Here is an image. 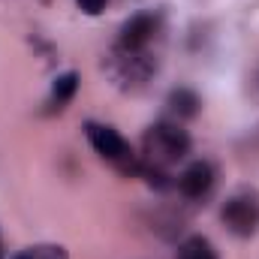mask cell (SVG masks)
Wrapping results in <instances>:
<instances>
[{"instance_id": "obj_1", "label": "cell", "mask_w": 259, "mask_h": 259, "mask_svg": "<svg viewBox=\"0 0 259 259\" xmlns=\"http://www.w3.org/2000/svg\"><path fill=\"white\" fill-rule=\"evenodd\" d=\"M190 154V136L178 121H157L148 127L142 139V157L139 169H154V172H169Z\"/></svg>"}, {"instance_id": "obj_2", "label": "cell", "mask_w": 259, "mask_h": 259, "mask_svg": "<svg viewBox=\"0 0 259 259\" xmlns=\"http://www.w3.org/2000/svg\"><path fill=\"white\" fill-rule=\"evenodd\" d=\"M84 136H88V142H91V148H94L97 157H103L106 163L118 166L121 172H133V175H139V157L133 154L130 142L115 127H109V124H97V121H88V124H84Z\"/></svg>"}, {"instance_id": "obj_3", "label": "cell", "mask_w": 259, "mask_h": 259, "mask_svg": "<svg viewBox=\"0 0 259 259\" xmlns=\"http://www.w3.org/2000/svg\"><path fill=\"white\" fill-rule=\"evenodd\" d=\"M154 69H157V58L151 52H124L115 46L106 58V72L124 91H139L154 75Z\"/></svg>"}, {"instance_id": "obj_4", "label": "cell", "mask_w": 259, "mask_h": 259, "mask_svg": "<svg viewBox=\"0 0 259 259\" xmlns=\"http://www.w3.org/2000/svg\"><path fill=\"white\" fill-rule=\"evenodd\" d=\"M220 220L223 226L235 235V238H250L259 232V190L253 187H241L229 196L220 208Z\"/></svg>"}, {"instance_id": "obj_5", "label": "cell", "mask_w": 259, "mask_h": 259, "mask_svg": "<svg viewBox=\"0 0 259 259\" xmlns=\"http://www.w3.org/2000/svg\"><path fill=\"white\" fill-rule=\"evenodd\" d=\"M160 30H163V15L157 9H142L121 24L115 46L124 52H151V42L160 36Z\"/></svg>"}, {"instance_id": "obj_6", "label": "cell", "mask_w": 259, "mask_h": 259, "mask_svg": "<svg viewBox=\"0 0 259 259\" xmlns=\"http://www.w3.org/2000/svg\"><path fill=\"white\" fill-rule=\"evenodd\" d=\"M214 181H217L214 166L208 160H193V163L184 166V172L178 175L175 187H178V193L184 196L187 202H202L205 196L214 190Z\"/></svg>"}, {"instance_id": "obj_7", "label": "cell", "mask_w": 259, "mask_h": 259, "mask_svg": "<svg viewBox=\"0 0 259 259\" xmlns=\"http://www.w3.org/2000/svg\"><path fill=\"white\" fill-rule=\"evenodd\" d=\"M78 91V72H61L55 81H52V94H49V112H64L66 106L72 103Z\"/></svg>"}, {"instance_id": "obj_8", "label": "cell", "mask_w": 259, "mask_h": 259, "mask_svg": "<svg viewBox=\"0 0 259 259\" xmlns=\"http://www.w3.org/2000/svg\"><path fill=\"white\" fill-rule=\"evenodd\" d=\"M166 106H169V112H172L178 121H190V118H196V115H199L202 100H199V94H196V91H190V88H175V91L169 94Z\"/></svg>"}, {"instance_id": "obj_9", "label": "cell", "mask_w": 259, "mask_h": 259, "mask_svg": "<svg viewBox=\"0 0 259 259\" xmlns=\"http://www.w3.org/2000/svg\"><path fill=\"white\" fill-rule=\"evenodd\" d=\"M175 259H217L214 244L205 235H190L178 244V256Z\"/></svg>"}, {"instance_id": "obj_10", "label": "cell", "mask_w": 259, "mask_h": 259, "mask_svg": "<svg viewBox=\"0 0 259 259\" xmlns=\"http://www.w3.org/2000/svg\"><path fill=\"white\" fill-rule=\"evenodd\" d=\"M12 259H69V250L64 244H33L18 250Z\"/></svg>"}, {"instance_id": "obj_11", "label": "cell", "mask_w": 259, "mask_h": 259, "mask_svg": "<svg viewBox=\"0 0 259 259\" xmlns=\"http://www.w3.org/2000/svg\"><path fill=\"white\" fill-rule=\"evenodd\" d=\"M106 3H109V0H75V6H78L84 15H100V12L106 9Z\"/></svg>"}]
</instances>
